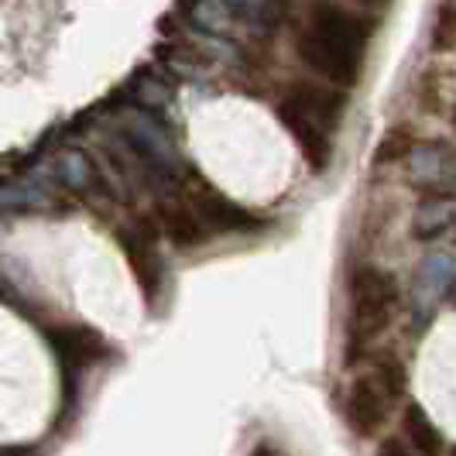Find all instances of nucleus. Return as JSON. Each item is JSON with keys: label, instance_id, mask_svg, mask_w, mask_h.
Listing matches in <instances>:
<instances>
[{"label": "nucleus", "instance_id": "1", "mask_svg": "<svg viewBox=\"0 0 456 456\" xmlns=\"http://www.w3.org/2000/svg\"><path fill=\"white\" fill-rule=\"evenodd\" d=\"M374 21L337 0H305L296 52L302 66L330 86H354L364 72Z\"/></svg>", "mask_w": 456, "mask_h": 456}, {"label": "nucleus", "instance_id": "2", "mask_svg": "<svg viewBox=\"0 0 456 456\" xmlns=\"http://www.w3.org/2000/svg\"><path fill=\"white\" fill-rule=\"evenodd\" d=\"M155 224H159L161 237H168L175 248H200L216 233L248 227L251 216L233 203H227L213 185H206L192 172V175H183L175 196L159 203Z\"/></svg>", "mask_w": 456, "mask_h": 456}, {"label": "nucleus", "instance_id": "3", "mask_svg": "<svg viewBox=\"0 0 456 456\" xmlns=\"http://www.w3.org/2000/svg\"><path fill=\"white\" fill-rule=\"evenodd\" d=\"M274 110H278L281 127L296 137L302 159L313 168H322L333 155V141L340 131L343 93H337L330 83L298 79L278 96Z\"/></svg>", "mask_w": 456, "mask_h": 456}, {"label": "nucleus", "instance_id": "4", "mask_svg": "<svg viewBox=\"0 0 456 456\" xmlns=\"http://www.w3.org/2000/svg\"><path fill=\"white\" fill-rule=\"evenodd\" d=\"M398 313H402L398 278L370 261L354 265L346 272V320H343L346 361H354V354H361L367 343L378 340Z\"/></svg>", "mask_w": 456, "mask_h": 456}, {"label": "nucleus", "instance_id": "5", "mask_svg": "<svg viewBox=\"0 0 456 456\" xmlns=\"http://www.w3.org/2000/svg\"><path fill=\"white\" fill-rule=\"evenodd\" d=\"M402 391H405V367L395 357H385L374 367L354 374L340 395V415L346 429L357 436L381 433Z\"/></svg>", "mask_w": 456, "mask_h": 456}, {"label": "nucleus", "instance_id": "6", "mask_svg": "<svg viewBox=\"0 0 456 456\" xmlns=\"http://www.w3.org/2000/svg\"><path fill=\"white\" fill-rule=\"evenodd\" d=\"M155 237H159V230H155V224L148 216H141L127 233H120L124 254H127V261L134 268L137 281L144 285L148 298L159 296V285H161V265H159V251H155Z\"/></svg>", "mask_w": 456, "mask_h": 456}, {"label": "nucleus", "instance_id": "7", "mask_svg": "<svg viewBox=\"0 0 456 456\" xmlns=\"http://www.w3.org/2000/svg\"><path fill=\"white\" fill-rule=\"evenodd\" d=\"M48 337H52V346L72 367H90L93 361H100L107 354L103 337L96 330H90V326H79V322H62L55 330H48Z\"/></svg>", "mask_w": 456, "mask_h": 456}, {"label": "nucleus", "instance_id": "8", "mask_svg": "<svg viewBox=\"0 0 456 456\" xmlns=\"http://www.w3.org/2000/svg\"><path fill=\"white\" fill-rule=\"evenodd\" d=\"M402 439L409 443L415 456H443L446 453V439L436 429V422L422 409L405 411V426H402Z\"/></svg>", "mask_w": 456, "mask_h": 456}, {"label": "nucleus", "instance_id": "9", "mask_svg": "<svg viewBox=\"0 0 456 456\" xmlns=\"http://www.w3.org/2000/svg\"><path fill=\"white\" fill-rule=\"evenodd\" d=\"M415 144H419V137L411 134L409 124H395V127H388L385 134H381V141H378V151H374V161L381 165H395V161L409 159L411 151H415Z\"/></svg>", "mask_w": 456, "mask_h": 456}, {"label": "nucleus", "instance_id": "10", "mask_svg": "<svg viewBox=\"0 0 456 456\" xmlns=\"http://www.w3.org/2000/svg\"><path fill=\"white\" fill-rule=\"evenodd\" d=\"M429 38H433V52H453L456 48V4L446 0L443 7H436Z\"/></svg>", "mask_w": 456, "mask_h": 456}, {"label": "nucleus", "instance_id": "11", "mask_svg": "<svg viewBox=\"0 0 456 456\" xmlns=\"http://www.w3.org/2000/svg\"><path fill=\"white\" fill-rule=\"evenodd\" d=\"M378 456H415V450H411L409 443H405L398 433H391V436H385V439H381Z\"/></svg>", "mask_w": 456, "mask_h": 456}, {"label": "nucleus", "instance_id": "12", "mask_svg": "<svg viewBox=\"0 0 456 456\" xmlns=\"http://www.w3.org/2000/svg\"><path fill=\"white\" fill-rule=\"evenodd\" d=\"M354 7H364V11H385L391 0H350Z\"/></svg>", "mask_w": 456, "mask_h": 456}, {"label": "nucleus", "instance_id": "13", "mask_svg": "<svg viewBox=\"0 0 456 456\" xmlns=\"http://www.w3.org/2000/svg\"><path fill=\"white\" fill-rule=\"evenodd\" d=\"M450 456H456V450H450Z\"/></svg>", "mask_w": 456, "mask_h": 456}, {"label": "nucleus", "instance_id": "14", "mask_svg": "<svg viewBox=\"0 0 456 456\" xmlns=\"http://www.w3.org/2000/svg\"><path fill=\"white\" fill-rule=\"evenodd\" d=\"M450 4H456V0H450Z\"/></svg>", "mask_w": 456, "mask_h": 456}]
</instances>
